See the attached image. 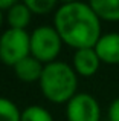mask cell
Masks as SVG:
<instances>
[{
    "label": "cell",
    "instance_id": "cell-1",
    "mask_svg": "<svg viewBox=\"0 0 119 121\" xmlns=\"http://www.w3.org/2000/svg\"><path fill=\"white\" fill-rule=\"evenodd\" d=\"M55 29L63 43L75 48L86 49L95 48L101 39V20L92 9L90 3L67 2L61 5L54 17Z\"/></svg>",
    "mask_w": 119,
    "mask_h": 121
},
{
    "label": "cell",
    "instance_id": "cell-2",
    "mask_svg": "<svg viewBox=\"0 0 119 121\" xmlns=\"http://www.w3.org/2000/svg\"><path fill=\"white\" fill-rule=\"evenodd\" d=\"M78 77L72 66L64 61H52L44 66L40 89L43 95L52 103H69L76 95Z\"/></svg>",
    "mask_w": 119,
    "mask_h": 121
},
{
    "label": "cell",
    "instance_id": "cell-3",
    "mask_svg": "<svg viewBox=\"0 0 119 121\" xmlns=\"http://www.w3.org/2000/svg\"><path fill=\"white\" fill-rule=\"evenodd\" d=\"M31 55V34L24 29H11L0 37V61L14 68L18 61Z\"/></svg>",
    "mask_w": 119,
    "mask_h": 121
},
{
    "label": "cell",
    "instance_id": "cell-4",
    "mask_svg": "<svg viewBox=\"0 0 119 121\" xmlns=\"http://www.w3.org/2000/svg\"><path fill=\"white\" fill-rule=\"evenodd\" d=\"M63 40L52 26H40L35 28L31 34V55L41 63L55 61L61 51Z\"/></svg>",
    "mask_w": 119,
    "mask_h": 121
},
{
    "label": "cell",
    "instance_id": "cell-5",
    "mask_svg": "<svg viewBox=\"0 0 119 121\" xmlns=\"http://www.w3.org/2000/svg\"><path fill=\"white\" fill-rule=\"evenodd\" d=\"M66 115L67 121H99L101 107L93 95L81 92L67 103Z\"/></svg>",
    "mask_w": 119,
    "mask_h": 121
},
{
    "label": "cell",
    "instance_id": "cell-6",
    "mask_svg": "<svg viewBox=\"0 0 119 121\" xmlns=\"http://www.w3.org/2000/svg\"><path fill=\"white\" fill-rule=\"evenodd\" d=\"M101 60L96 54L95 48L78 49L73 54V71L81 77H92L99 69Z\"/></svg>",
    "mask_w": 119,
    "mask_h": 121
},
{
    "label": "cell",
    "instance_id": "cell-7",
    "mask_svg": "<svg viewBox=\"0 0 119 121\" xmlns=\"http://www.w3.org/2000/svg\"><path fill=\"white\" fill-rule=\"evenodd\" d=\"M101 63L105 65H119V32H108L101 35L95 44Z\"/></svg>",
    "mask_w": 119,
    "mask_h": 121
},
{
    "label": "cell",
    "instance_id": "cell-8",
    "mask_svg": "<svg viewBox=\"0 0 119 121\" xmlns=\"http://www.w3.org/2000/svg\"><path fill=\"white\" fill-rule=\"evenodd\" d=\"M43 66L41 61H38L37 58H34L32 55L23 58L21 61H18L17 65L14 66V72L21 81L26 83H32V81H40L43 74Z\"/></svg>",
    "mask_w": 119,
    "mask_h": 121
},
{
    "label": "cell",
    "instance_id": "cell-9",
    "mask_svg": "<svg viewBox=\"0 0 119 121\" xmlns=\"http://www.w3.org/2000/svg\"><path fill=\"white\" fill-rule=\"evenodd\" d=\"M90 6L99 20L119 22V0H93Z\"/></svg>",
    "mask_w": 119,
    "mask_h": 121
},
{
    "label": "cell",
    "instance_id": "cell-10",
    "mask_svg": "<svg viewBox=\"0 0 119 121\" xmlns=\"http://www.w3.org/2000/svg\"><path fill=\"white\" fill-rule=\"evenodd\" d=\"M32 12L26 6V3H15L11 9L8 11V23L11 29H24L31 22Z\"/></svg>",
    "mask_w": 119,
    "mask_h": 121
},
{
    "label": "cell",
    "instance_id": "cell-11",
    "mask_svg": "<svg viewBox=\"0 0 119 121\" xmlns=\"http://www.w3.org/2000/svg\"><path fill=\"white\" fill-rule=\"evenodd\" d=\"M0 121H21L17 104L5 97H0Z\"/></svg>",
    "mask_w": 119,
    "mask_h": 121
},
{
    "label": "cell",
    "instance_id": "cell-12",
    "mask_svg": "<svg viewBox=\"0 0 119 121\" xmlns=\"http://www.w3.org/2000/svg\"><path fill=\"white\" fill-rule=\"evenodd\" d=\"M21 121H54V117L44 107L34 104L21 112Z\"/></svg>",
    "mask_w": 119,
    "mask_h": 121
},
{
    "label": "cell",
    "instance_id": "cell-13",
    "mask_svg": "<svg viewBox=\"0 0 119 121\" xmlns=\"http://www.w3.org/2000/svg\"><path fill=\"white\" fill-rule=\"evenodd\" d=\"M26 6L32 14H48L55 8V0H26Z\"/></svg>",
    "mask_w": 119,
    "mask_h": 121
},
{
    "label": "cell",
    "instance_id": "cell-14",
    "mask_svg": "<svg viewBox=\"0 0 119 121\" xmlns=\"http://www.w3.org/2000/svg\"><path fill=\"white\" fill-rule=\"evenodd\" d=\"M108 121H119V98L111 101L108 107Z\"/></svg>",
    "mask_w": 119,
    "mask_h": 121
},
{
    "label": "cell",
    "instance_id": "cell-15",
    "mask_svg": "<svg viewBox=\"0 0 119 121\" xmlns=\"http://www.w3.org/2000/svg\"><path fill=\"white\" fill-rule=\"evenodd\" d=\"M15 3L17 2H14V0H0V9L2 11H9Z\"/></svg>",
    "mask_w": 119,
    "mask_h": 121
},
{
    "label": "cell",
    "instance_id": "cell-16",
    "mask_svg": "<svg viewBox=\"0 0 119 121\" xmlns=\"http://www.w3.org/2000/svg\"><path fill=\"white\" fill-rule=\"evenodd\" d=\"M2 22H3V11L0 9V26H2Z\"/></svg>",
    "mask_w": 119,
    "mask_h": 121
}]
</instances>
